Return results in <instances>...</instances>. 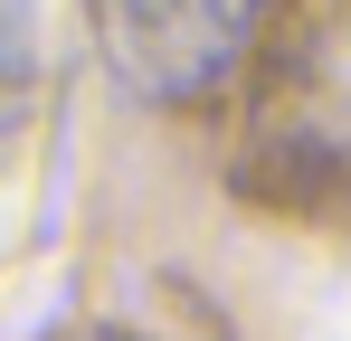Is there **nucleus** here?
Instances as JSON below:
<instances>
[{
	"instance_id": "1",
	"label": "nucleus",
	"mask_w": 351,
	"mask_h": 341,
	"mask_svg": "<svg viewBox=\"0 0 351 341\" xmlns=\"http://www.w3.org/2000/svg\"><path fill=\"white\" fill-rule=\"evenodd\" d=\"M256 10L266 0H95V38L123 66V86L180 105V95H209L247 57Z\"/></svg>"
}]
</instances>
